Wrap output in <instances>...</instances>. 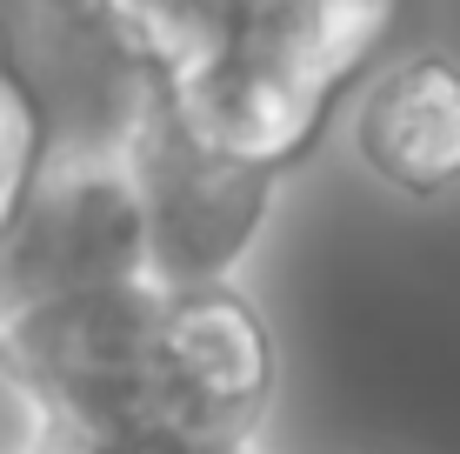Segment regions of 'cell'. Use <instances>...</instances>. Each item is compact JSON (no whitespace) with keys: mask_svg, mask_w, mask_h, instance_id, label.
Wrapping results in <instances>:
<instances>
[{"mask_svg":"<svg viewBox=\"0 0 460 454\" xmlns=\"http://www.w3.org/2000/svg\"><path fill=\"white\" fill-rule=\"evenodd\" d=\"M208 147L288 167L394 27V0H93Z\"/></svg>","mask_w":460,"mask_h":454,"instance_id":"1","label":"cell"},{"mask_svg":"<svg viewBox=\"0 0 460 454\" xmlns=\"http://www.w3.org/2000/svg\"><path fill=\"white\" fill-rule=\"evenodd\" d=\"M360 161L387 187L434 200L460 181V60L414 54L360 101Z\"/></svg>","mask_w":460,"mask_h":454,"instance_id":"2","label":"cell"},{"mask_svg":"<svg viewBox=\"0 0 460 454\" xmlns=\"http://www.w3.org/2000/svg\"><path fill=\"white\" fill-rule=\"evenodd\" d=\"M40 167V134H34V114H27L21 87L7 81V67H0V234H7L13 208H21L27 181H34Z\"/></svg>","mask_w":460,"mask_h":454,"instance_id":"3","label":"cell"}]
</instances>
